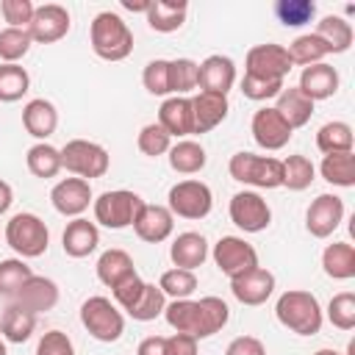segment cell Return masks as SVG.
Returning <instances> with one entry per match:
<instances>
[{"instance_id": "obj_20", "label": "cell", "mask_w": 355, "mask_h": 355, "mask_svg": "<svg viewBox=\"0 0 355 355\" xmlns=\"http://www.w3.org/2000/svg\"><path fill=\"white\" fill-rule=\"evenodd\" d=\"M233 83H236V64H233V58H227V55L214 53V55H208V58L200 64V69H197V86H200V92L227 94V92L233 89Z\"/></svg>"}, {"instance_id": "obj_31", "label": "cell", "mask_w": 355, "mask_h": 355, "mask_svg": "<svg viewBox=\"0 0 355 355\" xmlns=\"http://www.w3.org/2000/svg\"><path fill=\"white\" fill-rule=\"evenodd\" d=\"M322 269L333 280H349L355 277V247L347 241H333L322 252Z\"/></svg>"}, {"instance_id": "obj_34", "label": "cell", "mask_w": 355, "mask_h": 355, "mask_svg": "<svg viewBox=\"0 0 355 355\" xmlns=\"http://www.w3.org/2000/svg\"><path fill=\"white\" fill-rule=\"evenodd\" d=\"M322 178L330 186L338 189H352L355 186V153H330L319 164Z\"/></svg>"}, {"instance_id": "obj_30", "label": "cell", "mask_w": 355, "mask_h": 355, "mask_svg": "<svg viewBox=\"0 0 355 355\" xmlns=\"http://www.w3.org/2000/svg\"><path fill=\"white\" fill-rule=\"evenodd\" d=\"M166 158H169V166H172L178 175H197V172H202V166H205V161H208L202 144L194 141V139H178V141L169 147Z\"/></svg>"}, {"instance_id": "obj_4", "label": "cell", "mask_w": 355, "mask_h": 355, "mask_svg": "<svg viewBox=\"0 0 355 355\" xmlns=\"http://www.w3.org/2000/svg\"><path fill=\"white\" fill-rule=\"evenodd\" d=\"M227 172L233 180L255 189H280L283 186V161L272 155H255V153H236L230 155Z\"/></svg>"}, {"instance_id": "obj_12", "label": "cell", "mask_w": 355, "mask_h": 355, "mask_svg": "<svg viewBox=\"0 0 355 355\" xmlns=\"http://www.w3.org/2000/svg\"><path fill=\"white\" fill-rule=\"evenodd\" d=\"M211 255H214V263L219 266V272L227 275V277L244 275V272H250V269L258 266V252H255V247H252L250 241H244L241 236H222V239L214 244Z\"/></svg>"}, {"instance_id": "obj_54", "label": "cell", "mask_w": 355, "mask_h": 355, "mask_svg": "<svg viewBox=\"0 0 355 355\" xmlns=\"http://www.w3.org/2000/svg\"><path fill=\"white\" fill-rule=\"evenodd\" d=\"M225 355H266V347L255 336H239V338H233L227 344Z\"/></svg>"}, {"instance_id": "obj_1", "label": "cell", "mask_w": 355, "mask_h": 355, "mask_svg": "<svg viewBox=\"0 0 355 355\" xmlns=\"http://www.w3.org/2000/svg\"><path fill=\"white\" fill-rule=\"evenodd\" d=\"M164 319L175 333H186L191 338H211L219 333L227 319L230 308L219 297H200V300H172L164 308Z\"/></svg>"}, {"instance_id": "obj_10", "label": "cell", "mask_w": 355, "mask_h": 355, "mask_svg": "<svg viewBox=\"0 0 355 355\" xmlns=\"http://www.w3.org/2000/svg\"><path fill=\"white\" fill-rule=\"evenodd\" d=\"M294 69L288 50L283 44L266 42V44H255L247 50L244 58V75L252 78H263V80H286V75Z\"/></svg>"}, {"instance_id": "obj_35", "label": "cell", "mask_w": 355, "mask_h": 355, "mask_svg": "<svg viewBox=\"0 0 355 355\" xmlns=\"http://www.w3.org/2000/svg\"><path fill=\"white\" fill-rule=\"evenodd\" d=\"M25 164H28V172H31L33 178H42V180L55 178V175L64 169V166H61V150L53 147V144H47V141H36V144L28 150Z\"/></svg>"}, {"instance_id": "obj_53", "label": "cell", "mask_w": 355, "mask_h": 355, "mask_svg": "<svg viewBox=\"0 0 355 355\" xmlns=\"http://www.w3.org/2000/svg\"><path fill=\"white\" fill-rule=\"evenodd\" d=\"M164 352L166 355H200L197 349V338L186 336V333H172L164 338Z\"/></svg>"}, {"instance_id": "obj_43", "label": "cell", "mask_w": 355, "mask_h": 355, "mask_svg": "<svg viewBox=\"0 0 355 355\" xmlns=\"http://www.w3.org/2000/svg\"><path fill=\"white\" fill-rule=\"evenodd\" d=\"M197 69L200 64L191 58H175L169 61V94L183 97L197 89Z\"/></svg>"}, {"instance_id": "obj_33", "label": "cell", "mask_w": 355, "mask_h": 355, "mask_svg": "<svg viewBox=\"0 0 355 355\" xmlns=\"http://www.w3.org/2000/svg\"><path fill=\"white\" fill-rule=\"evenodd\" d=\"M33 330H36V313L11 302L3 313V319H0V336L11 344H22L33 336Z\"/></svg>"}, {"instance_id": "obj_47", "label": "cell", "mask_w": 355, "mask_h": 355, "mask_svg": "<svg viewBox=\"0 0 355 355\" xmlns=\"http://www.w3.org/2000/svg\"><path fill=\"white\" fill-rule=\"evenodd\" d=\"M327 319L338 330H352L355 327V294L341 291L327 302Z\"/></svg>"}, {"instance_id": "obj_40", "label": "cell", "mask_w": 355, "mask_h": 355, "mask_svg": "<svg viewBox=\"0 0 355 355\" xmlns=\"http://www.w3.org/2000/svg\"><path fill=\"white\" fill-rule=\"evenodd\" d=\"M164 308H166V297H164V291H161L155 283H144L141 297H139L125 313H128L130 319H136V322H153L155 316L164 313Z\"/></svg>"}, {"instance_id": "obj_22", "label": "cell", "mask_w": 355, "mask_h": 355, "mask_svg": "<svg viewBox=\"0 0 355 355\" xmlns=\"http://www.w3.org/2000/svg\"><path fill=\"white\" fill-rule=\"evenodd\" d=\"M338 83H341L338 69L322 61V64L302 67V75H300V83H297V86H300V92H302L305 97H311V100L316 103V100L333 97V94L338 92Z\"/></svg>"}, {"instance_id": "obj_39", "label": "cell", "mask_w": 355, "mask_h": 355, "mask_svg": "<svg viewBox=\"0 0 355 355\" xmlns=\"http://www.w3.org/2000/svg\"><path fill=\"white\" fill-rule=\"evenodd\" d=\"M313 178H316V166L311 164L308 155L294 153V155H288V158L283 161V186H286L288 191H302V189H308V186L313 183Z\"/></svg>"}, {"instance_id": "obj_41", "label": "cell", "mask_w": 355, "mask_h": 355, "mask_svg": "<svg viewBox=\"0 0 355 355\" xmlns=\"http://www.w3.org/2000/svg\"><path fill=\"white\" fill-rule=\"evenodd\" d=\"M158 288L164 291V297H172V300H189L194 291H197V275L189 272V269H166L158 280Z\"/></svg>"}, {"instance_id": "obj_3", "label": "cell", "mask_w": 355, "mask_h": 355, "mask_svg": "<svg viewBox=\"0 0 355 355\" xmlns=\"http://www.w3.org/2000/svg\"><path fill=\"white\" fill-rule=\"evenodd\" d=\"M89 42L97 58L125 61L133 53V31L114 11H100L89 25Z\"/></svg>"}, {"instance_id": "obj_7", "label": "cell", "mask_w": 355, "mask_h": 355, "mask_svg": "<svg viewBox=\"0 0 355 355\" xmlns=\"http://www.w3.org/2000/svg\"><path fill=\"white\" fill-rule=\"evenodd\" d=\"M108 150L97 141L89 139H72L61 147V166L67 172H72L75 178L92 180V178H103L108 172Z\"/></svg>"}, {"instance_id": "obj_14", "label": "cell", "mask_w": 355, "mask_h": 355, "mask_svg": "<svg viewBox=\"0 0 355 355\" xmlns=\"http://www.w3.org/2000/svg\"><path fill=\"white\" fill-rule=\"evenodd\" d=\"M69 25H72V19H69V11L64 6L44 3V6H36L33 19L28 25V33L39 44H53L69 33Z\"/></svg>"}, {"instance_id": "obj_17", "label": "cell", "mask_w": 355, "mask_h": 355, "mask_svg": "<svg viewBox=\"0 0 355 355\" xmlns=\"http://www.w3.org/2000/svg\"><path fill=\"white\" fill-rule=\"evenodd\" d=\"M133 230H136V236H139L141 241H147V244H161V241H166V239L172 236V230H175V216H172V211H169L166 205H150V202H144V205L139 208L136 219H133Z\"/></svg>"}, {"instance_id": "obj_45", "label": "cell", "mask_w": 355, "mask_h": 355, "mask_svg": "<svg viewBox=\"0 0 355 355\" xmlns=\"http://www.w3.org/2000/svg\"><path fill=\"white\" fill-rule=\"evenodd\" d=\"M28 277H33V269L22 258H6V261H0V294L3 297H14Z\"/></svg>"}, {"instance_id": "obj_6", "label": "cell", "mask_w": 355, "mask_h": 355, "mask_svg": "<svg viewBox=\"0 0 355 355\" xmlns=\"http://www.w3.org/2000/svg\"><path fill=\"white\" fill-rule=\"evenodd\" d=\"M80 324L92 338L103 344H114L125 333V316L108 297H89L80 305Z\"/></svg>"}, {"instance_id": "obj_26", "label": "cell", "mask_w": 355, "mask_h": 355, "mask_svg": "<svg viewBox=\"0 0 355 355\" xmlns=\"http://www.w3.org/2000/svg\"><path fill=\"white\" fill-rule=\"evenodd\" d=\"M22 125H25V130H28L33 139L44 141V139L53 136L55 128H58V111H55V105H53L50 100L33 97V100H28L25 108H22Z\"/></svg>"}, {"instance_id": "obj_29", "label": "cell", "mask_w": 355, "mask_h": 355, "mask_svg": "<svg viewBox=\"0 0 355 355\" xmlns=\"http://www.w3.org/2000/svg\"><path fill=\"white\" fill-rule=\"evenodd\" d=\"M130 275H136V266H133V258H130L125 250L111 247V250H105V252L97 258V277H100L103 286L114 288V286H119L122 280H128Z\"/></svg>"}, {"instance_id": "obj_42", "label": "cell", "mask_w": 355, "mask_h": 355, "mask_svg": "<svg viewBox=\"0 0 355 355\" xmlns=\"http://www.w3.org/2000/svg\"><path fill=\"white\" fill-rule=\"evenodd\" d=\"M275 17L286 28H302L316 17V3L313 0H277Z\"/></svg>"}, {"instance_id": "obj_5", "label": "cell", "mask_w": 355, "mask_h": 355, "mask_svg": "<svg viewBox=\"0 0 355 355\" xmlns=\"http://www.w3.org/2000/svg\"><path fill=\"white\" fill-rule=\"evenodd\" d=\"M6 244L25 261V258H39L47 252V244H50V230L47 225L31 214V211H22V214H14L8 222H6Z\"/></svg>"}, {"instance_id": "obj_24", "label": "cell", "mask_w": 355, "mask_h": 355, "mask_svg": "<svg viewBox=\"0 0 355 355\" xmlns=\"http://www.w3.org/2000/svg\"><path fill=\"white\" fill-rule=\"evenodd\" d=\"M97 244H100V230L94 222H89L83 216L72 219L61 233V247L69 258H86L97 250Z\"/></svg>"}, {"instance_id": "obj_13", "label": "cell", "mask_w": 355, "mask_h": 355, "mask_svg": "<svg viewBox=\"0 0 355 355\" xmlns=\"http://www.w3.org/2000/svg\"><path fill=\"white\" fill-rule=\"evenodd\" d=\"M250 130H252L255 144L263 147V150H283V147L291 141V136H294L291 125L277 114L275 105H263V108H258V111L252 114V125H250Z\"/></svg>"}, {"instance_id": "obj_9", "label": "cell", "mask_w": 355, "mask_h": 355, "mask_svg": "<svg viewBox=\"0 0 355 355\" xmlns=\"http://www.w3.org/2000/svg\"><path fill=\"white\" fill-rule=\"evenodd\" d=\"M166 208L180 219H205L214 208V194L202 180H180L166 194Z\"/></svg>"}, {"instance_id": "obj_8", "label": "cell", "mask_w": 355, "mask_h": 355, "mask_svg": "<svg viewBox=\"0 0 355 355\" xmlns=\"http://www.w3.org/2000/svg\"><path fill=\"white\" fill-rule=\"evenodd\" d=\"M144 205V200L136 191L128 189H114V191H103L92 208H94V225L111 227V230H122L128 225H133L139 208Z\"/></svg>"}, {"instance_id": "obj_23", "label": "cell", "mask_w": 355, "mask_h": 355, "mask_svg": "<svg viewBox=\"0 0 355 355\" xmlns=\"http://www.w3.org/2000/svg\"><path fill=\"white\" fill-rule=\"evenodd\" d=\"M158 125L172 136V139H186L194 133V119H191V97H166L158 108Z\"/></svg>"}, {"instance_id": "obj_15", "label": "cell", "mask_w": 355, "mask_h": 355, "mask_svg": "<svg viewBox=\"0 0 355 355\" xmlns=\"http://www.w3.org/2000/svg\"><path fill=\"white\" fill-rule=\"evenodd\" d=\"M344 219V200L338 194H319L305 211V230L313 239H327Z\"/></svg>"}, {"instance_id": "obj_28", "label": "cell", "mask_w": 355, "mask_h": 355, "mask_svg": "<svg viewBox=\"0 0 355 355\" xmlns=\"http://www.w3.org/2000/svg\"><path fill=\"white\" fill-rule=\"evenodd\" d=\"M186 14H189L186 0H178V3L175 0H150V8L144 17L155 33H172L186 22Z\"/></svg>"}, {"instance_id": "obj_27", "label": "cell", "mask_w": 355, "mask_h": 355, "mask_svg": "<svg viewBox=\"0 0 355 355\" xmlns=\"http://www.w3.org/2000/svg\"><path fill=\"white\" fill-rule=\"evenodd\" d=\"M275 100H277L275 103L277 114L291 125V130H297V128H302V125L311 122V116H313V100L305 97L300 92V86H288V89L283 86V92Z\"/></svg>"}, {"instance_id": "obj_56", "label": "cell", "mask_w": 355, "mask_h": 355, "mask_svg": "<svg viewBox=\"0 0 355 355\" xmlns=\"http://www.w3.org/2000/svg\"><path fill=\"white\" fill-rule=\"evenodd\" d=\"M11 202H14V191H11V186L6 180H0V216L11 208Z\"/></svg>"}, {"instance_id": "obj_25", "label": "cell", "mask_w": 355, "mask_h": 355, "mask_svg": "<svg viewBox=\"0 0 355 355\" xmlns=\"http://www.w3.org/2000/svg\"><path fill=\"white\" fill-rule=\"evenodd\" d=\"M169 258L178 269H189L194 272L197 266L205 263L208 258V241L202 233H194V230H186V233H178L175 241L169 244Z\"/></svg>"}, {"instance_id": "obj_58", "label": "cell", "mask_w": 355, "mask_h": 355, "mask_svg": "<svg viewBox=\"0 0 355 355\" xmlns=\"http://www.w3.org/2000/svg\"><path fill=\"white\" fill-rule=\"evenodd\" d=\"M313 355H341V352H336V349H330V347H324V349H316Z\"/></svg>"}, {"instance_id": "obj_55", "label": "cell", "mask_w": 355, "mask_h": 355, "mask_svg": "<svg viewBox=\"0 0 355 355\" xmlns=\"http://www.w3.org/2000/svg\"><path fill=\"white\" fill-rule=\"evenodd\" d=\"M136 355H166L164 352V336H147L139 341Z\"/></svg>"}, {"instance_id": "obj_48", "label": "cell", "mask_w": 355, "mask_h": 355, "mask_svg": "<svg viewBox=\"0 0 355 355\" xmlns=\"http://www.w3.org/2000/svg\"><path fill=\"white\" fill-rule=\"evenodd\" d=\"M141 83L155 97L169 94V61L166 58H153L141 72Z\"/></svg>"}, {"instance_id": "obj_51", "label": "cell", "mask_w": 355, "mask_h": 355, "mask_svg": "<svg viewBox=\"0 0 355 355\" xmlns=\"http://www.w3.org/2000/svg\"><path fill=\"white\" fill-rule=\"evenodd\" d=\"M36 355H75V344L64 330H47L36 344Z\"/></svg>"}, {"instance_id": "obj_36", "label": "cell", "mask_w": 355, "mask_h": 355, "mask_svg": "<svg viewBox=\"0 0 355 355\" xmlns=\"http://www.w3.org/2000/svg\"><path fill=\"white\" fill-rule=\"evenodd\" d=\"M352 144H355V136H352V128L341 119H333V122H324L316 133V147L330 155V153H352Z\"/></svg>"}, {"instance_id": "obj_11", "label": "cell", "mask_w": 355, "mask_h": 355, "mask_svg": "<svg viewBox=\"0 0 355 355\" xmlns=\"http://www.w3.org/2000/svg\"><path fill=\"white\" fill-rule=\"evenodd\" d=\"M230 222L244 233H261L272 222V208L258 191H236L230 197Z\"/></svg>"}, {"instance_id": "obj_2", "label": "cell", "mask_w": 355, "mask_h": 355, "mask_svg": "<svg viewBox=\"0 0 355 355\" xmlns=\"http://www.w3.org/2000/svg\"><path fill=\"white\" fill-rule=\"evenodd\" d=\"M275 316L283 327H288L297 336H316L322 330V322H324L319 300L302 288L283 291L275 302Z\"/></svg>"}, {"instance_id": "obj_16", "label": "cell", "mask_w": 355, "mask_h": 355, "mask_svg": "<svg viewBox=\"0 0 355 355\" xmlns=\"http://www.w3.org/2000/svg\"><path fill=\"white\" fill-rule=\"evenodd\" d=\"M50 202H53V208H55L61 216L78 219V216L94 202L92 186H89V180H83V178H64V180H58V183L53 186Z\"/></svg>"}, {"instance_id": "obj_18", "label": "cell", "mask_w": 355, "mask_h": 355, "mask_svg": "<svg viewBox=\"0 0 355 355\" xmlns=\"http://www.w3.org/2000/svg\"><path fill=\"white\" fill-rule=\"evenodd\" d=\"M230 291L241 305H263L275 291V275L263 266H255L244 275L230 277Z\"/></svg>"}, {"instance_id": "obj_38", "label": "cell", "mask_w": 355, "mask_h": 355, "mask_svg": "<svg viewBox=\"0 0 355 355\" xmlns=\"http://www.w3.org/2000/svg\"><path fill=\"white\" fill-rule=\"evenodd\" d=\"M31 75L19 64H0V103H17L28 94Z\"/></svg>"}, {"instance_id": "obj_37", "label": "cell", "mask_w": 355, "mask_h": 355, "mask_svg": "<svg viewBox=\"0 0 355 355\" xmlns=\"http://www.w3.org/2000/svg\"><path fill=\"white\" fill-rule=\"evenodd\" d=\"M286 50H288L291 64H300V67L322 64V58L330 55V47H327L324 39H319L316 33H302V36H297Z\"/></svg>"}, {"instance_id": "obj_46", "label": "cell", "mask_w": 355, "mask_h": 355, "mask_svg": "<svg viewBox=\"0 0 355 355\" xmlns=\"http://www.w3.org/2000/svg\"><path fill=\"white\" fill-rule=\"evenodd\" d=\"M136 144L141 150V155H150V158H158V155H166L169 147H172V136L158 125V122H150L139 130L136 136Z\"/></svg>"}, {"instance_id": "obj_21", "label": "cell", "mask_w": 355, "mask_h": 355, "mask_svg": "<svg viewBox=\"0 0 355 355\" xmlns=\"http://www.w3.org/2000/svg\"><path fill=\"white\" fill-rule=\"evenodd\" d=\"M230 111L227 94H214V92H200L191 97V119H194V133H208L216 125L225 122Z\"/></svg>"}, {"instance_id": "obj_49", "label": "cell", "mask_w": 355, "mask_h": 355, "mask_svg": "<svg viewBox=\"0 0 355 355\" xmlns=\"http://www.w3.org/2000/svg\"><path fill=\"white\" fill-rule=\"evenodd\" d=\"M280 92H283V80H263V78H252V75L241 78V94L247 100L266 103V100H275Z\"/></svg>"}, {"instance_id": "obj_44", "label": "cell", "mask_w": 355, "mask_h": 355, "mask_svg": "<svg viewBox=\"0 0 355 355\" xmlns=\"http://www.w3.org/2000/svg\"><path fill=\"white\" fill-rule=\"evenodd\" d=\"M31 44H33V39L25 28H3L0 31V61L3 64H17L19 58H25Z\"/></svg>"}, {"instance_id": "obj_52", "label": "cell", "mask_w": 355, "mask_h": 355, "mask_svg": "<svg viewBox=\"0 0 355 355\" xmlns=\"http://www.w3.org/2000/svg\"><path fill=\"white\" fill-rule=\"evenodd\" d=\"M144 283H147V280H141L139 272H136V275H130L128 280H122L119 286H114V288H111V294H114V305L122 308V311H128V308L141 297Z\"/></svg>"}, {"instance_id": "obj_57", "label": "cell", "mask_w": 355, "mask_h": 355, "mask_svg": "<svg viewBox=\"0 0 355 355\" xmlns=\"http://www.w3.org/2000/svg\"><path fill=\"white\" fill-rule=\"evenodd\" d=\"M122 8H128V11H144V14H147L150 0H147V3H130V0H122Z\"/></svg>"}, {"instance_id": "obj_50", "label": "cell", "mask_w": 355, "mask_h": 355, "mask_svg": "<svg viewBox=\"0 0 355 355\" xmlns=\"http://www.w3.org/2000/svg\"><path fill=\"white\" fill-rule=\"evenodd\" d=\"M0 11H3V19L8 22V28H25L28 31L36 6L31 0H3Z\"/></svg>"}, {"instance_id": "obj_32", "label": "cell", "mask_w": 355, "mask_h": 355, "mask_svg": "<svg viewBox=\"0 0 355 355\" xmlns=\"http://www.w3.org/2000/svg\"><path fill=\"white\" fill-rule=\"evenodd\" d=\"M319 39H324V44L330 47L333 55L338 53H347L352 47V25L344 19V17H336V14H327L316 22V31H313Z\"/></svg>"}, {"instance_id": "obj_59", "label": "cell", "mask_w": 355, "mask_h": 355, "mask_svg": "<svg viewBox=\"0 0 355 355\" xmlns=\"http://www.w3.org/2000/svg\"><path fill=\"white\" fill-rule=\"evenodd\" d=\"M0 355H6V338L0 336Z\"/></svg>"}, {"instance_id": "obj_19", "label": "cell", "mask_w": 355, "mask_h": 355, "mask_svg": "<svg viewBox=\"0 0 355 355\" xmlns=\"http://www.w3.org/2000/svg\"><path fill=\"white\" fill-rule=\"evenodd\" d=\"M14 305L31 311V313H42V311H53L55 302H58V286L55 280L50 277H42V275H33L22 283V288L11 297Z\"/></svg>"}]
</instances>
